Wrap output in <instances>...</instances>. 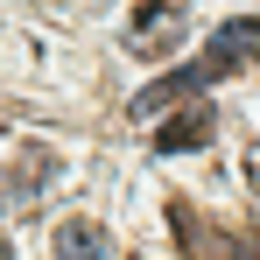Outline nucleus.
I'll return each instance as SVG.
<instances>
[{
  "label": "nucleus",
  "mask_w": 260,
  "mask_h": 260,
  "mask_svg": "<svg viewBox=\"0 0 260 260\" xmlns=\"http://www.w3.org/2000/svg\"><path fill=\"white\" fill-rule=\"evenodd\" d=\"M246 63H260V21L253 14H232V21L211 28L204 56L190 63V78H197V91H204V85H218V78H232V71H246Z\"/></svg>",
  "instance_id": "nucleus-1"
},
{
  "label": "nucleus",
  "mask_w": 260,
  "mask_h": 260,
  "mask_svg": "<svg viewBox=\"0 0 260 260\" xmlns=\"http://www.w3.org/2000/svg\"><path fill=\"white\" fill-rule=\"evenodd\" d=\"M183 28H190L183 7L148 0V7H134V21H127V49H134V56H169V49L183 43Z\"/></svg>",
  "instance_id": "nucleus-2"
},
{
  "label": "nucleus",
  "mask_w": 260,
  "mask_h": 260,
  "mask_svg": "<svg viewBox=\"0 0 260 260\" xmlns=\"http://www.w3.org/2000/svg\"><path fill=\"white\" fill-rule=\"evenodd\" d=\"M211 134H218V113H211V99H197V106H183L169 127H162L155 148H162V155H190V148H204Z\"/></svg>",
  "instance_id": "nucleus-3"
},
{
  "label": "nucleus",
  "mask_w": 260,
  "mask_h": 260,
  "mask_svg": "<svg viewBox=\"0 0 260 260\" xmlns=\"http://www.w3.org/2000/svg\"><path fill=\"white\" fill-rule=\"evenodd\" d=\"M56 260H106V232L91 218H63L56 225Z\"/></svg>",
  "instance_id": "nucleus-4"
},
{
  "label": "nucleus",
  "mask_w": 260,
  "mask_h": 260,
  "mask_svg": "<svg viewBox=\"0 0 260 260\" xmlns=\"http://www.w3.org/2000/svg\"><path fill=\"white\" fill-rule=\"evenodd\" d=\"M246 183H253V190H260V141H253V148H246Z\"/></svg>",
  "instance_id": "nucleus-5"
},
{
  "label": "nucleus",
  "mask_w": 260,
  "mask_h": 260,
  "mask_svg": "<svg viewBox=\"0 0 260 260\" xmlns=\"http://www.w3.org/2000/svg\"><path fill=\"white\" fill-rule=\"evenodd\" d=\"M0 260H14V246H7V239H0Z\"/></svg>",
  "instance_id": "nucleus-6"
},
{
  "label": "nucleus",
  "mask_w": 260,
  "mask_h": 260,
  "mask_svg": "<svg viewBox=\"0 0 260 260\" xmlns=\"http://www.w3.org/2000/svg\"><path fill=\"white\" fill-rule=\"evenodd\" d=\"M253 260H260V253H253Z\"/></svg>",
  "instance_id": "nucleus-7"
}]
</instances>
